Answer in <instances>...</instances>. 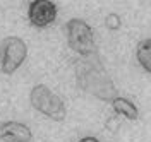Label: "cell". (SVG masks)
<instances>
[{
	"label": "cell",
	"instance_id": "cell-1",
	"mask_svg": "<svg viewBox=\"0 0 151 142\" xmlns=\"http://www.w3.org/2000/svg\"><path fill=\"white\" fill-rule=\"evenodd\" d=\"M74 72L77 86L88 94L106 103H112L119 96L117 87L113 84L110 74L106 72L98 51L74 60Z\"/></svg>",
	"mask_w": 151,
	"mask_h": 142
},
{
	"label": "cell",
	"instance_id": "cell-2",
	"mask_svg": "<svg viewBox=\"0 0 151 142\" xmlns=\"http://www.w3.org/2000/svg\"><path fill=\"white\" fill-rule=\"evenodd\" d=\"M65 36L70 50H74L79 57L96 53L98 48L94 43V34L91 26L83 19H70L65 22Z\"/></svg>",
	"mask_w": 151,
	"mask_h": 142
},
{
	"label": "cell",
	"instance_id": "cell-3",
	"mask_svg": "<svg viewBox=\"0 0 151 142\" xmlns=\"http://www.w3.org/2000/svg\"><path fill=\"white\" fill-rule=\"evenodd\" d=\"M29 101L31 106L38 110L40 113H43L45 116L55 120V122H62L65 120V104L64 101L50 91V87L45 84H38L31 89V94H29Z\"/></svg>",
	"mask_w": 151,
	"mask_h": 142
},
{
	"label": "cell",
	"instance_id": "cell-4",
	"mask_svg": "<svg viewBox=\"0 0 151 142\" xmlns=\"http://www.w3.org/2000/svg\"><path fill=\"white\" fill-rule=\"evenodd\" d=\"M28 57V46L26 43L17 36H7L2 41V58H0V67L4 74H14L19 67L24 64Z\"/></svg>",
	"mask_w": 151,
	"mask_h": 142
},
{
	"label": "cell",
	"instance_id": "cell-5",
	"mask_svg": "<svg viewBox=\"0 0 151 142\" xmlns=\"http://www.w3.org/2000/svg\"><path fill=\"white\" fill-rule=\"evenodd\" d=\"M28 19L35 28H47L57 19V4L50 0H33L28 9Z\"/></svg>",
	"mask_w": 151,
	"mask_h": 142
},
{
	"label": "cell",
	"instance_id": "cell-6",
	"mask_svg": "<svg viewBox=\"0 0 151 142\" xmlns=\"http://www.w3.org/2000/svg\"><path fill=\"white\" fill-rule=\"evenodd\" d=\"M33 133L28 125L19 122L0 123V141L5 142H31Z\"/></svg>",
	"mask_w": 151,
	"mask_h": 142
},
{
	"label": "cell",
	"instance_id": "cell-7",
	"mask_svg": "<svg viewBox=\"0 0 151 142\" xmlns=\"http://www.w3.org/2000/svg\"><path fill=\"white\" fill-rule=\"evenodd\" d=\"M112 108H113V111H115V115L124 116L127 120H137L139 118V110L136 108V104L132 103V101H129V99H125V98L117 96L112 101Z\"/></svg>",
	"mask_w": 151,
	"mask_h": 142
},
{
	"label": "cell",
	"instance_id": "cell-8",
	"mask_svg": "<svg viewBox=\"0 0 151 142\" xmlns=\"http://www.w3.org/2000/svg\"><path fill=\"white\" fill-rule=\"evenodd\" d=\"M136 57H137L139 65L146 72H151V39L150 38L139 41L137 50H136Z\"/></svg>",
	"mask_w": 151,
	"mask_h": 142
},
{
	"label": "cell",
	"instance_id": "cell-9",
	"mask_svg": "<svg viewBox=\"0 0 151 142\" xmlns=\"http://www.w3.org/2000/svg\"><path fill=\"white\" fill-rule=\"evenodd\" d=\"M105 26H106V29H110V31H117V29H120V26H122V19H120V16L115 14V12L108 14V16L105 17Z\"/></svg>",
	"mask_w": 151,
	"mask_h": 142
},
{
	"label": "cell",
	"instance_id": "cell-10",
	"mask_svg": "<svg viewBox=\"0 0 151 142\" xmlns=\"http://www.w3.org/2000/svg\"><path fill=\"white\" fill-rule=\"evenodd\" d=\"M106 130H110V132H115L119 127H120V120H119V115H113V116H110L108 120H106Z\"/></svg>",
	"mask_w": 151,
	"mask_h": 142
},
{
	"label": "cell",
	"instance_id": "cell-11",
	"mask_svg": "<svg viewBox=\"0 0 151 142\" xmlns=\"http://www.w3.org/2000/svg\"><path fill=\"white\" fill-rule=\"evenodd\" d=\"M79 142H100L96 137H84V139H81Z\"/></svg>",
	"mask_w": 151,
	"mask_h": 142
}]
</instances>
